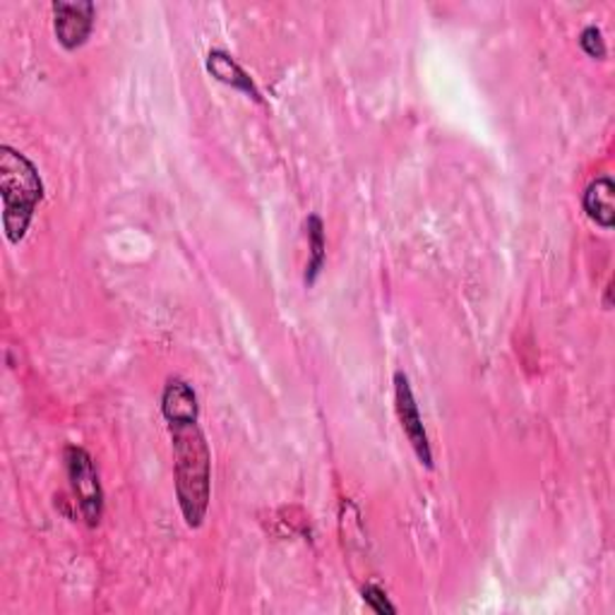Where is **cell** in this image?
I'll use <instances>...</instances> for the list:
<instances>
[{
  "instance_id": "cell-1",
  "label": "cell",
  "mask_w": 615,
  "mask_h": 615,
  "mask_svg": "<svg viewBox=\"0 0 615 615\" xmlns=\"http://www.w3.org/2000/svg\"><path fill=\"white\" fill-rule=\"evenodd\" d=\"M161 414L174 442L178 505L186 524L198 529L205 522L209 496H212V455L198 424L200 409L195 389L180 377H171L161 393Z\"/></svg>"
},
{
  "instance_id": "cell-2",
  "label": "cell",
  "mask_w": 615,
  "mask_h": 615,
  "mask_svg": "<svg viewBox=\"0 0 615 615\" xmlns=\"http://www.w3.org/2000/svg\"><path fill=\"white\" fill-rule=\"evenodd\" d=\"M0 198L6 236L18 246L30 229L37 205L44 200V184L37 166L10 145H0Z\"/></svg>"
},
{
  "instance_id": "cell-3",
  "label": "cell",
  "mask_w": 615,
  "mask_h": 615,
  "mask_svg": "<svg viewBox=\"0 0 615 615\" xmlns=\"http://www.w3.org/2000/svg\"><path fill=\"white\" fill-rule=\"evenodd\" d=\"M65 469L70 483H73V493L77 498V505L82 517L90 527L102 522L104 514V491L100 483V473L94 469V459L85 447L67 445L65 447Z\"/></svg>"
},
{
  "instance_id": "cell-4",
  "label": "cell",
  "mask_w": 615,
  "mask_h": 615,
  "mask_svg": "<svg viewBox=\"0 0 615 615\" xmlns=\"http://www.w3.org/2000/svg\"><path fill=\"white\" fill-rule=\"evenodd\" d=\"M395 402H397V416H399L404 436L409 438L418 461H421L426 469H432V452H430L428 432L424 428V418H421V414H418V404L414 399L409 377L402 371L395 373Z\"/></svg>"
},
{
  "instance_id": "cell-5",
  "label": "cell",
  "mask_w": 615,
  "mask_h": 615,
  "mask_svg": "<svg viewBox=\"0 0 615 615\" xmlns=\"http://www.w3.org/2000/svg\"><path fill=\"white\" fill-rule=\"evenodd\" d=\"M94 12L92 0H55L53 27L63 49L73 51L85 44L94 27Z\"/></svg>"
},
{
  "instance_id": "cell-6",
  "label": "cell",
  "mask_w": 615,
  "mask_h": 615,
  "mask_svg": "<svg viewBox=\"0 0 615 615\" xmlns=\"http://www.w3.org/2000/svg\"><path fill=\"white\" fill-rule=\"evenodd\" d=\"M205 63H207L209 73H212L219 82H223V85H229L233 90L248 94L250 100L262 102V94L256 87L253 77H250L246 70L239 63H236L233 55H229L227 51H221V49H212V51L207 53V61Z\"/></svg>"
},
{
  "instance_id": "cell-7",
  "label": "cell",
  "mask_w": 615,
  "mask_h": 615,
  "mask_svg": "<svg viewBox=\"0 0 615 615\" xmlns=\"http://www.w3.org/2000/svg\"><path fill=\"white\" fill-rule=\"evenodd\" d=\"M613 195H615V184L611 176H601L592 180L584 190V212L592 221H596L601 229H611L615 223V207H613Z\"/></svg>"
},
{
  "instance_id": "cell-8",
  "label": "cell",
  "mask_w": 615,
  "mask_h": 615,
  "mask_svg": "<svg viewBox=\"0 0 615 615\" xmlns=\"http://www.w3.org/2000/svg\"><path fill=\"white\" fill-rule=\"evenodd\" d=\"M305 229H308V246H311V260H308V270H305V284L311 286L315 284V279L320 277L325 268V227H323V219L317 215L308 217L305 221Z\"/></svg>"
},
{
  "instance_id": "cell-9",
  "label": "cell",
  "mask_w": 615,
  "mask_h": 615,
  "mask_svg": "<svg viewBox=\"0 0 615 615\" xmlns=\"http://www.w3.org/2000/svg\"><path fill=\"white\" fill-rule=\"evenodd\" d=\"M580 46L586 55H592V59L601 61L606 55V41H604V34H601L596 24L584 27L582 34H580Z\"/></svg>"
},
{
  "instance_id": "cell-10",
  "label": "cell",
  "mask_w": 615,
  "mask_h": 615,
  "mask_svg": "<svg viewBox=\"0 0 615 615\" xmlns=\"http://www.w3.org/2000/svg\"><path fill=\"white\" fill-rule=\"evenodd\" d=\"M363 601H366V606L377 613V615H395L397 613V606L389 604V598L387 594L381 590V586H375V584H366L363 586V592H361Z\"/></svg>"
}]
</instances>
